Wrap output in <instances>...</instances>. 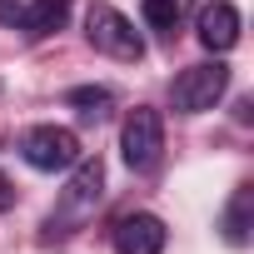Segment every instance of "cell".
I'll return each mask as SVG.
<instances>
[{
    "label": "cell",
    "instance_id": "1",
    "mask_svg": "<svg viewBox=\"0 0 254 254\" xmlns=\"http://www.w3.org/2000/svg\"><path fill=\"white\" fill-rule=\"evenodd\" d=\"M100 199H105V160L100 155H80L70 165V180H65L50 219H45V234H75L80 224L95 219Z\"/></svg>",
    "mask_w": 254,
    "mask_h": 254
},
{
    "label": "cell",
    "instance_id": "2",
    "mask_svg": "<svg viewBox=\"0 0 254 254\" xmlns=\"http://www.w3.org/2000/svg\"><path fill=\"white\" fill-rule=\"evenodd\" d=\"M224 90H229V65L224 60H199V65H190V70L175 75L170 105L180 115H204V110H214L224 100Z\"/></svg>",
    "mask_w": 254,
    "mask_h": 254
},
{
    "label": "cell",
    "instance_id": "3",
    "mask_svg": "<svg viewBox=\"0 0 254 254\" xmlns=\"http://www.w3.org/2000/svg\"><path fill=\"white\" fill-rule=\"evenodd\" d=\"M85 40H90L100 55H110V60H140V55H145L140 30L125 20L115 5H105V0H95V5L85 10Z\"/></svg>",
    "mask_w": 254,
    "mask_h": 254
},
{
    "label": "cell",
    "instance_id": "4",
    "mask_svg": "<svg viewBox=\"0 0 254 254\" xmlns=\"http://www.w3.org/2000/svg\"><path fill=\"white\" fill-rule=\"evenodd\" d=\"M120 155H125V165H130L135 175H150L155 165H160V155H165V120H160V110H130L125 115V125H120Z\"/></svg>",
    "mask_w": 254,
    "mask_h": 254
},
{
    "label": "cell",
    "instance_id": "5",
    "mask_svg": "<svg viewBox=\"0 0 254 254\" xmlns=\"http://www.w3.org/2000/svg\"><path fill=\"white\" fill-rule=\"evenodd\" d=\"M20 155H25L30 170L55 175V170H70L85 150H80V135L70 130V125H30L25 140H20Z\"/></svg>",
    "mask_w": 254,
    "mask_h": 254
},
{
    "label": "cell",
    "instance_id": "6",
    "mask_svg": "<svg viewBox=\"0 0 254 254\" xmlns=\"http://www.w3.org/2000/svg\"><path fill=\"white\" fill-rule=\"evenodd\" d=\"M165 239H170V229H165V219L150 214V209L125 214V219H115V229H110L115 254H165Z\"/></svg>",
    "mask_w": 254,
    "mask_h": 254
},
{
    "label": "cell",
    "instance_id": "7",
    "mask_svg": "<svg viewBox=\"0 0 254 254\" xmlns=\"http://www.w3.org/2000/svg\"><path fill=\"white\" fill-rule=\"evenodd\" d=\"M70 15V0H0V25L25 30V35H50Z\"/></svg>",
    "mask_w": 254,
    "mask_h": 254
},
{
    "label": "cell",
    "instance_id": "8",
    "mask_svg": "<svg viewBox=\"0 0 254 254\" xmlns=\"http://www.w3.org/2000/svg\"><path fill=\"white\" fill-rule=\"evenodd\" d=\"M194 30H199V45H204V50L224 55V50H234V45H239L244 20H239V10L229 5V0H209V5L199 10V20H194Z\"/></svg>",
    "mask_w": 254,
    "mask_h": 254
},
{
    "label": "cell",
    "instance_id": "9",
    "mask_svg": "<svg viewBox=\"0 0 254 254\" xmlns=\"http://www.w3.org/2000/svg\"><path fill=\"white\" fill-rule=\"evenodd\" d=\"M219 229H224L229 244H249V229H254V190H249V185H239V190L229 194Z\"/></svg>",
    "mask_w": 254,
    "mask_h": 254
},
{
    "label": "cell",
    "instance_id": "10",
    "mask_svg": "<svg viewBox=\"0 0 254 254\" xmlns=\"http://www.w3.org/2000/svg\"><path fill=\"white\" fill-rule=\"evenodd\" d=\"M65 100L75 105V115H80L85 125H100V120H110V110H115V95H110L105 85H80V90H70Z\"/></svg>",
    "mask_w": 254,
    "mask_h": 254
},
{
    "label": "cell",
    "instance_id": "11",
    "mask_svg": "<svg viewBox=\"0 0 254 254\" xmlns=\"http://www.w3.org/2000/svg\"><path fill=\"white\" fill-rule=\"evenodd\" d=\"M180 15H185V0H145V20H150V30L175 35V30H180Z\"/></svg>",
    "mask_w": 254,
    "mask_h": 254
},
{
    "label": "cell",
    "instance_id": "12",
    "mask_svg": "<svg viewBox=\"0 0 254 254\" xmlns=\"http://www.w3.org/2000/svg\"><path fill=\"white\" fill-rule=\"evenodd\" d=\"M10 204H15V185H10V180H5V175H0V214H5V209H10Z\"/></svg>",
    "mask_w": 254,
    "mask_h": 254
}]
</instances>
